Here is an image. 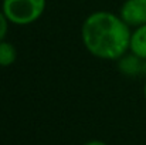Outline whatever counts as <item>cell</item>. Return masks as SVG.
<instances>
[{"label":"cell","mask_w":146,"mask_h":145,"mask_svg":"<svg viewBox=\"0 0 146 145\" xmlns=\"http://www.w3.org/2000/svg\"><path fill=\"white\" fill-rule=\"evenodd\" d=\"M131 34V27L121 16L106 10L91 13L81 27V39L87 51L106 61H116L129 51Z\"/></svg>","instance_id":"cell-1"},{"label":"cell","mask_w":146,"mask_h":145,"mask_svg":"<svg viewBox=\"0 0 146 145\" xmlns=\"http://www.w3.org/2000/svg\"><path fill=\"white\" fill-rule=\"evenodd\" d=\"M47 0H3L1 10L14 26H30L44 13Z\"/></svg>","instance_id":"cell-2"},{"label":"cell","mask_w":146,"mask_h":145,"mask_svg":"<svg viewBox=\"0 0 146 145\" xmlns=\"http://www.w3.org/2000/svg\"><path fill=\"white\" fill-rule=\"evenodd\" d=\"M119 16L129 27L146 24V0H125L119 9Z\"/></svg>","instance_id":"cell-3"},{"label":"cell","mask_w":146,"mask_h":145,"mask_svg":"<svg viewBox=\"0 0 146 145\" xmlns=\"http://www.w3.org/2000/svg\"><path fill=\"white\" fill-rule=\"evenodd\" d=\"M142 58L138 57L136 54L128 51L126 54H123L119 60H116L118 63V70L126 76V77H138L142 74Z\"/></svg>","instance_id":"cell-4"},{"label":"cell","mask_w":146,"mask_h":145,"mask_svg":"<svg viewBox=\"0 0 146 145\" xmlns=\"http://www.w3.org/2000/svg\"><path fill=\"white\" fill-rule=\"evenodd\" d=\"M129 51L136 54L142 60L146 58V24L135 27V30H132Z\"/></svg>","instance_id":"cell-5"},{"label":"cell","mask_w":146,"mask_h":145,"mask_svg":"<svg viewBox=\"0 0 146 145\" xmlns=\"http://www.w3.org/2000/svg\"><path fill=\"white\" fill-rule=\"evenodd\" d=\"M17 60V50L16 47L7 41L1 40L0 41V67H10L14 64Z\"/></svg>","instance_id":"cell-6"},{"label":"cell","mask_w":146,"mask_h":145,"mask_svg":"<svg viewBox=\"0 0 146 145\" xmlns=\"http://www.w3.org/2000/svg\"><path fill=\"white\" fill-rule=\"evenodd\" d=\"M9 24H10V21H9L7 16L4 14L3 10H0V41L6 40V36L9 33Z\"/></svg>","instance_id":"cell-7"},{"label":"cell","mask_w":146,"mask_h":145,"mask_svg":"<svg viewBox=\"0 0 146 145\" xmlns=\"http://www.w3.org/2000/svg\"><path fill=\"white\" fill-rule=\"evenodd\" d=\"M85 145H106V144L102 142V141H90V142H87Z\"/></svg>","instance_id":"cell-8"},{"label":"cell","mask_w":146,"mask_h":145,"mask_svg":"<svg viewBox=\"0 0 146 145\" xmlns=\"http://www.w3.org/2000/svg\"><path fill=\"white\" fill-rule=\"evenodd\" d=\"M142 76L146 77V58L142 61Z\"/></svg>","instance_id":"cell-9"},{"label":"cell","mask_w":146,"mask_h":145,"mask_svg":"<svg viewBox=\"0 0 146 145\" xmlns=\"http://www.w3.org/2000/svg\"><path fill=\"white\" fill-rule=\"evenodd\" d=\"M143 97H145V100H146V81H145V86H143Z\"/></svg>","instance_id":"cell-10"}]
</instances>
